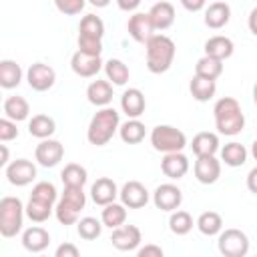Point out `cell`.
<instances>
[{
	"label": "cell",
	"instance_id": "1",
	"mask_svg": "<svg viewBox=\"0 0 257 257\" xmlns=\"http://www.w3.org/2000/svg\"><path fill=\"white\" fill-rule=\"evenodd\" d=\"M215 114V126L219 131V135L225 137H235L243 131L245 126V114L241 110V104L233 98V96H223L215 102L213 108Z\"/></svg>",
	"mask_w": 257,
	"mask_h": 257
},
{
	"label": "cell",
	"instance_id": "2",
	"mask_svg": "<svg viewBox=\"0 0 257 257\" xmlns=\"http://www.w3.org/2000/svg\"><path fill=\"white\" fill-rule=\"evenodd\" d=\"M147 68L153 72V74H163L171 68L173 60H175V42L165 36V34H153L147 44Z\"/></svg>",
	"mask_w": 257,
	"mask_h": 257
},
{
	"label": "cell",
	"instance_id": "3",
	"mask_svg": "<svg viewBox=\"0 0 257 257\" xmlns=\"http://www.w3.org/2000/svg\"><path fill=\"white\" fill-rule=\"evenodd\" d=\"M118 126H120L118 112L114 108H110V106H102L90 118V124H88V131H86V139H88L90 145L102 147V145H106L114 137Z\"/></svg>",
	"mask_w": 257,
	"mask_h": 257
},
{
	"label": "cell",
	"instance_id": "4",
	"mask_svg": "<svg viewBox=\"0 0 257 257\" xmlns=\"http://www.w3.org/2000/svg\"><path fill=\"white\" fill-rule=\"evenodd\" d=\"M86 205V195L82 191V187H64L54 213L60 225H74L78 223V215Z\"/></svg>",
	"mask_w": 257,
	"mask_h": 257
},
{
	"label": "cell",
	"instance_id": "5",
	"mask_svg": "<svg viewBox=\"0 0 257 257\" xmlns=\"http://www.w3.org/2000/svg\"><path fill=\"white\" fill-rule=\"evenodd\" d=\"M26 207L18 197H2L0 199V235L14 237L22 229Z\"/></svg>",
	"mask_w": 257,
	"mask_h": 257
},
{
	"label": "cell",
	"instance_id": "6",
	"mask_svg": "<svg viewBox=\"0 0 257 257\" xmlns=\"http://www.w3.org/2000/svg\"><path fill=\"white\" fill-rule=\"evenodd\" d=\"M151 145L159 153H177L187 147V137L171 124H159L151 133Z\"/></svg>",
	"mask_w": 257,
	"mask_h": 257
},
{
	"label": "cell",
	"instance_id": "7",
	"mask_svg": "<svg viewBox=\"0 0 257 257\" xmlns=\"http://www.w3.org/2000/svg\"><path fill=\"white\" fill-rule=\"evenodd\" d=\"M217 247L225 257H245L249 253V239L241 229H225L219 235Z\"/></svg>",
	"mask_w": 257,
	"mask_h": 257
},
{
	"label": "cell",
	"instance_id": "8",
	"mask_svg": "<svg viewBox=\"0 0 257 257\" xmlns=\"http://www.w3.org/2000/svg\"><path fill=\"white\" fill-rule=\"evenodd\" d=\"M26 80H28V84H30L32 90L44 92V90L52 88V84L56 80V72H54L52 66L44 64V62H34L26 70Z\"/></svg>",
	"mask_w": 257,
	"mask_h": 257
},
{
	"label": "cell",
	"instance_id": "9",
	"mask_svg": "<svg viewBox=\"0 0 257 257\" xmlns=\"http://www.w3.org/2000/svg\"><path fill=\"white\" fill-rule=\"evenodd\" d=\"M102 60H100V54H88V52H82V50H76L70 58V68L74 74L82 76V78H92L98 74V70L102 68Z\"/></svg>",
	"mask_w": 257,
	"mask_h": 257
},
{
	"label": "cell",
	"instance_id": "10",
	"mask_svg": "<svg viewBox=\"0 0 257 257\" xmlns=\"http://www.w3.org/2000/svg\"><path fill=\"white\" fill-rule=\"evenodd\" d=\"M34 177H36V167L28 159H16L10 165H6V179L10 185L26 187L34 181Z\"/></svg>",
	"mask_w": 257,
	"mask_h": 257
},
{
	"label": "cell",
	"instance_id": "11",
	"mask_svg": "<svg viewBox=\"0 0 257 257\" xmlns=\"http://www.w3.org/2000/svg\"><path fill=\"white\" fill-rule=\"evenodd\" d=\"M153 203L157 209L161 211H177L183 203V193L177 185L173 183H165V185H159L153 193Z\"/></svg>",
	"mask_w": 257,
	"mask_h": 257
},
{
	"label": "cell",
	"instance_id": "12",
	"mask_svg": "<svg viewBox=\"0 0 257 257\" xmlns=\"http://www.w3.org/2000/svg\"><path fill=\"white\" fill-rule=\"evenodd\" d=\"M141 241H143L141 229L135 225H120V227L112 229V235H110V243L118 251H135V249H139Z\"/></svg>",
	"mask_w": 257,
	"mask_h": 257
},
{
	"label": "cell",
	"instance_id": "13",
	"mask_svg": "<svg viewBox=\"0 0 257 257\" xmlns=\"http://www.w3.org/2000/svg\"><path fill=\"white\" fill-rule=\"evenodd\" d=\"M34 157L42 167H56L64 157V147L54 139H42L34 151Z\"/></svg>",
	"mask_w": 257,
	"mask_h": 257
},
{
	"label": "cell",
	"instance_id": "14",
	"mask_svg": "<svg viewBox=\"0 0 257 257\" xmlns=\"http://www.w3.org/2000/svg\"><path fill=\"white\" fill-rule=\"evenodd\" d=\"M126 30H128L133 40L147 44V40L155 34V26H153L149 12H135L126 22Z\"/></svg>",
	"mask_w": 257,
	"mask_h": 257
},
{
	"label": "cell",
	"instance_id": "15",
	"mask_svg": "<svg viewBox=\"0 0 257 257\" xmlns=\"http://www.w3.org/2000/svg\"><path fill=\"white\" fill-rule=\"evenodd\" d=\"M195 177L203 185H213L221 177V163L215 159V155H203L195 161Z\"/></svg>",
	"mask_w": 257,
	"mask_h": 257
},
{
	"label": "cell",
	"instance_id": "16",
	"mask_svg": "<svg viewBox=\"0 0 257 257\" xmlns=\"http://www.w3.org/2000/svg\"><path fill=\"white\" fill-rule=\"evenodd\" d=\"M118 195H120L122 205L128 207V209H143V207L149 203V191H147V187H145L143 183H139V181H128V183H124Z\"/></svg>",
	"mask_w": 257,
	"mask_h": 257
},
{
	"label": "cell",
	"instance_id": "17",
	"mask_svg": "<svg viewBox=\"0 0 257 257\" xmlns=\"http://www.w3.org/2000/svg\"><path fill=\"white\" fill-rule=\"evenodd\" d=\"M161 171L165 173V177L177 181V179H183L189 171V159L177 151V153H165L163 161H161Z\"/></svg>",
	"mask_w": 257,
	"mask_h": 257
},
{
	"label": "cell",
	"instance_id": "18",
	"mask_svg": "<svg viewBox=\"0 0 257 257\" xmlns=\"http://www.w3.org/2000/svg\"><path fill=\"white\" fill-rule=\"evenodd\" d=\"M116 195H118L116 183H114L112 179H108V177L96 179V181L92 183V187H90V197H92V201H94L96 205H100V207L112 203V201L116 199Z\"/></svg>",
	"mask_w": 257,
	"mask_h": 257
},
{
	"label": "cell",
	"instance_id": "19",
	"mask_svg": "<svg viewBox=\"0 0 257 257\" xmlns=\"http://www.w3.org/2000/svg\"><path fill=\"white\" fill-rule=\"evenodd\" d=\"M145 106H147V100H145V94L139 88H128V90L122 92L120 108L128 118H139L145 112Z\"/></svg>",
	"mask_w": 257,
	"mask_h": 257
},
{
	"label": "cell",
	"instance_id": "20",
	"mask_svg": "<svg viewBox=\"0 0 257 257\" xmlns=\"http://www.w3.org/2000/svg\"><path fill=\"white\" fill-rule=\"evenodd\" d=\"M149 16L153 20L155 30H167L175 22V6L167 0H161V2L153 4V8L149 10Z\"/></svg>",
	"mask_w": 257,
	"mask_h": 257
},
{
	"label": "cell",
	"instance_id": "21",
	"mask_svg": "<svg viewBox=\"0 0 257 257\" xmlns=\"http://www.w3.org/2000/svg\"><path fill=\"white\" fill-rule=\"evenodd\" d=\"M48 243H50V235H48V231L42 229V227H30V229H26V231L22 233V245H24V249L30 251V253H40V251H44V249L48 247Z\"/></svg>",
	"mask_w": 257,
	"mask_h": 257
},
{
	"label": "cell",
	"instance_id": "22",
	"mask_svg": "<svg viewBox=\"0 0 257 257\" xmlns=\"http://www.w3.org/2000/svg\"><path fill=\"white\" fill-rule=\"evenodd\" d=\"M86 98L94 106H108L112 100V86L108 80H92L86 88Z\"/></svg>",
	"mask_w": 257,
	"mask_h": 257
},
{
	"label": "cell",
	"instance_id": "23",
	"mask_svg": "<svg viewBox=\"0 0 257 257\" xmlns=\"http://www.w3.org/2000/svg\"><path fill=\"white\" fill-rule=\"evenodd\" d=\"M229 18H231V8L227 2H213L205 10V24L213 30L223 28L229 22Z\"/></svg>",
	"mask_w": 257,
	"mask_h": 257
},
{
	"label": "cell",
	"instance_id": "24",
	"mask_svg": "<svg viewBox=\"0 0 257 257\" xmlns=\"http://www.w3.org/2000/svg\"><path fill=\"white\" fill-rule=\"evenodd\" d=\"M233 50H235V44L227 36H211L205 42V54L219 58V60H227L233 54Z\"/></svg>",
	"mask_w": 257,
	"mask_h": 257
},
{
	"label": "cell",
	"instance_id": "25",
	"mask_svg": "<svg viewBox=\"0 0 257 257\" xmlns=\"http://www.w3.org/2000/svg\"><path fill=\"white\" fill-rule=\"evenodd\" d=\"M191 149L197 157H203V155H215L219 151V137L215 133H209V131H203L199 135L193 137V143H191Z\"/></svg>",
	"mask_w": 257,
	"mask_h": 257
},
{
	"label": "cell",
	"instance_id": "26",
	"mask_svg": "<svg viewBox=\"0 0 257 257\" xmlns=\"http://www.w3.org/2000/svg\"><path fill=\"white\" fill-rule=\"evenodd\" d=\"M189 90H191V94H193L195 100L207 102V100H211V98L215 96L217 84H215V80H211V78H203V76H197V74H195L193 80H191V84H189Z\"/></svg>",
	"mask_w": 257,
	"mask_h": 257
},
{
	"label": "cell",
	"instance_id": "27",
	"mask_svg": "<svg viewBox=\"0 0 257 257\" xmlns=\"http://www.w3.org/2000/svg\"><path fill=\"white\" fill-rule=\"evenodd\" d=\"M56 131V122L48 114H34L28 122V133L36 139H50Z\"/></svg>",
	"mask_w": 257,
	"mask_h": 257
},
{
	"label": "cell",
	"instance_id": "28",
	"mask_svg": "<svg viewBox=\"0 0 257 257\" xmlns=\"http://www.w3.org/2000/svg\"><path fill=\"white\" fill-rule=\"evenodd\" d=\"M4 114L8 118L16 120V122L26 120L28 114H30V104H28V100L24 96H16V94L14 96H8L4 100Z\"/></svg>",
	"mask_w": 257,
	"mask_h": 257
},
{
	"label": "cell",
	"instance_id": "29",
	"mask_svg": "<svg viewBox=\"0 0 257 257\" xmlns=\"http://www.w3.org/2000/svg\"><path fill=\"white\" fill-rule=\"evenodd\" d=\"M22 80V68L14 60H2L0 62V86L2 88H16Z\"/></svg>",
	"mask_w": 257,
	"mask_h": 257
},
{
	"label": "cell",
	"instance_id": "30",
	"mask_svg": "<svg viewBox=\"0 0 257 257\" xmlns=\"http://www.w3.org/2000/svg\"><path fill=\"white\" fill-rule=\"evenodd\" d=\"M145 133H147V128L139 118H128L126 122H122L118 126V135H120L122 143H126V145H139L145 139Z\"/></svg>",
	"mask_w": 257,
	"mask_h": 257
},
{
	"label": "cell",
	"instance_id": "31",
	"mask_svg": "<svg viewBox=\"0 0 257 257\" xmlns=\"http://www.w3.org/2000/svg\"><path fill=\"white\" fill-rule=\"evenodd\" d=\"M100 221H102V225L104 227H108V229H116V227H120V225H124V221H126V207L120 203H108V205H104V209H102V215H100Z\"/></svg>",
	"mask_w": 257,
	"mask_h": 257
},
{
	"label": "cell",
	"instance_id": "32",
	"mask_svg": "<svg viewBox=\"0 0 257 257\" xmlns=\"http://www.w3.org/2000/svg\"><path fill=\"white\" fill-rule=\"evenodd\" d=\"M78 36H80V38L102 40V36H104V22H102L98 16H94V14H86V16L80 20Z\"/></svg>",
	"mask_w": 257,
	"mask_h": 257
},
{
	"label": "cell",
	"instance_id": "33",
	"mask_svg": "<svg viewBox=\"0 0 257 257\" xmlns=\"http://www.w3.org/2000/svg\"><path fill=\"white\" fill-rule=\"evenodd\" d=\"M195 74H197V76H203V78L217 80V78L223 74V60L205 54L203 58L197 60V64H195Z\"/></svg>",
	"mask_w": 257,
	"mask_h": 257
},
{
	"label": "cell",
	"instance_id": "34",
	"mask_svg": "<svg viewBox=\"0 0 257 257\" xmlns=\"http://www.w3.org/2000/svg\"><path fill=\"white\" fill-rule=\"evenodd\" d=\"M221 161L227 167H241L247 161V149L241 143H235V141L233 143H227L221 149Z\"/></svg>",
	"mask_w": 257,
	"mask_h": 257
},
{
	"label": "cell",
	"instance_id": "35",
	"mask_svg": "<svg viewBox=\"0 0 257 257\" xmlns=\"http://www.w3.org/2000/svg\"><path fill=\"white\" fill-rule=\"evenodd\" d=\"M197 229H199L203 235H207V237L219 235L221 229H223V219H221V215L215 213V211H205V213H201L199 219H197Z\"/></svg>",
	"mask_w": 257,
	"mask_h": 257
},
{
	"label": "cell",
	"instance_id": "36",
	"mask_svg": "<svg viewBox=\"0 0 257 257\" xmlns=\"http://www.w3.org/2000/svg\"><path fill=\"white\" fill-rule=\"evenodd\" d=\"M104 72H106V78L116 86H122L128 80V66L118 58L106 60L104 62Z\"/></svg>",
	"mask_w": 257,
	"mask_h": 257
},
{
	"label": "cell",
	"instance_id": "37",
	"mask_svg": "<svg viewBox=\"0 0 257 257\" xmlns=\"http://www.w3.org/2000/svg\"><path fill=\"white\" fill-rule=\"evenodd\" d=\"M60 179H62L64 187H84V183H86L88 177H86V169L84 167H80L76 163H68L62 169Z\"/></svg>",
	"mask_w": 257,
	"mask_h": 257
},
{
	"label": "cell",
	"instance_id": "38",
	"mask_svg": "<svg viewBox=\"0 0 257 257\" xmlns=\"http://www.w3.org/2000/svg\"><path fill=\"white\" fill-rule=\"evenodd\" d=\"M52 211H54V205L42 203V201L32 199V197H30L28 203H26V215H28V219L34 221V223H44V221L52 215Z\"/></svg>",
	"mask_w": 257,
	"mask_h": 257
},
{
	"label": "cell",
	"instance_id": "39",
	"mask_svg": "<svg viewBox=\"0 0 257 257\" xmlns=\"http://www.w3.org/2000/svg\"><path fill=\"white\" fill-rule=\"evenodd\" d=\"M76 231H78L80 239L92 241V239H96V237L100 235L102 223H100L98 219H94V217H84V219H80V221L76 223Z\"/></svg>",
	"mask_w": 257,
	"mask_h": 257
},
{
	"label": "cell",
	"instance_id": "40",
	"mask_svg": "<svg viewBox=\"0 0 257 257\" xmlns=\"http://www.w3.org/2000/svg\"><path fill=\"white\" fill-rule=\"evenodd\" d=\"M169 229L175 235H187L193 229V217L187 211H175L169 219Z\"/></svg>",
	"mask_w": 257,
	"mask_h": 257
},
{
	"label": "cell",
	"instance_id": "41",
	"mask_svg": "<svg viewBox=\"0 0 257 257\" xmlns=\"http://www.w3.org/2000/svg\"><path fill=\"white\" fill-rule=\"evenodd\" d=\"M32 199H38L42 203H48V205H54L56 203V187L48 181H40L32 187V193H30Z\"/></svg>",
	"mask_w": 257,
	"mask_h": 257
},
{
	"label": "cell",
	"instance_id": "42",
	"mask_svg": "<svg viewBox=\"0 0 257 257\" xmlns=\"http://www.w3.org/2000/svg\"><path fill=\"white\" fill-rule=\"evenodd\" d=\"M86 0H54V6L58 8V12L66 14V16H74L80 14V10L84 8Z\"/></svg>",
	"mask_w": 257,
	"mask_h": 257
},
{
	"label": "cell",
	"instance_id": "43",
	"mask_svg": "<svg viewBox=\"0 0 257 257\" xmlns=\"http://www.w3.org/2000/svg\"><path fill=\"white\" fill-rule=\"evenodd\" d=\"M18 137V128H16V120L12 118H0V141L2 143H8V141H14Z\"/></svg>",
	"mask_w": 257,
	"mask_h": 257
},
{
	"label": "cell",
	"instance_id": "44",
	"mask_svg": "<svg viewBox=\"0 0 257 257\" xmlns=\"http://www.w3.org/2000/svg\"><path fill=\"white\" fill-rule=\"evenodd\" d=\"M78 50L88 52V54H100L102 52V40H92V38H80L78 36Z\"/></svg>",
	"mask_w": 257,
	"mask_h": 257
},
{
	"label": "cell",
	"instance_id": "45",
	"mask_svg": "<svg viewBox=\"0 0 257 257\" xmlns=\"http://www.w3.org/2000/svg\"><path fill=\"white\" fill-rule=\"evenodd\" d=\"M54 255H56V257H78L80 251H78V247L72 245V243H62V245L56 247Z\"/></svg>",
	"mask_w": 257,
	"mask_h": 257
},
{
	"label": "cell",
	"instance_id": "46",
	"mask_svg": "<svg viewBox=\"0 0 257 257\" xmlns=\"http://www.w3.org/2000/svg\"><path fill=\"white\" fill-rule=\"evenodd\" d=\"M137 255L139 257H163V249L159 247V245H145V247H141L139 251H137Z\"/></svg>",
	"mask_w": 257,
	"mask_h": 257
},
{
	"label": "cell",
	"instance_id": "47",
	"mask_svg": "<svg viewBox=\"0 0 257 257\" xmlns=\"http://www.w3.org/2000/svg\"><path fill=\"white\" fill-rule=\"evenodd\" d=\"M205 2H207V0H181L183 8L189 10V12H199V10H203V8H205Z\"/></svg>",
	"mask_w": 257,
	"mask_h": 257
},
{
	"label": "cell",
	"instance_id": "48",
	"mask_svg": "<svg viewBox=\"0 0 257 257\" xmlns=\"http://www.w3.org/2000/svg\"><path fill=\"white\" fill-rule=\"evenodd\" d=\"M141 2H143V0H116L118 8H120L122 12H133V10H137Z\"/></svg>",
	"mask_w": 257,
	"mask_h": 257
},
{
	"label": "cell",
	"instance_id": "49",
	"mask_svg": "<svg viewBox=\"0 0 257 257\" xmlns=\"http://www.w3.org/2000/svg\"><path fill=\"white\" fill-rule=\"evenodd\" d=\"M247 189L257 195V167H253L247 175Z\"/></svg>",
	"mask_w": 257,
	"mask_h": 257
},
{
	"label": "cell",
	"instance_id": "50",
	"mask_svg": "<svg viewBox=\"0 0 257 257\" xmlns=\"http://www.w3.org/2000/svg\"><path fill=\"white\" fill-rule=\"evenodd\" d=\"M247 24H249V30L257 36V6L251 10V14H249V20H247Z\"/></svg>",
	"mask_w": 257,
	"mask_h": 257
},
{
	"label": "cell",
	"instance_id": "51",
	"mask_svg": "<svg viewBox=\"0 0 257 257\" xmlns=\"http://www.w3.org/2000/svg\"><path fill=\"white\" fill-rule=\"evenodd\" d=\"M0 151H2L0 165H8V147H6V145H0Z\"/></svg>",
	"mask_w": 257,
	"mask_h": 257
},
{
	"label": "cell",
	"instance_id": "52",
	"mask_svg": "<svg viewBox=\"0 0 257 257\" xmlns=\"http://www.w3.org/2000/svg\"><path fill=\"white\" fill-rule=\"evenodd\" d=\"M92 6H96V8H104V6H108L110 4V0H88Z\"/></svg>",
	"mask_w": 257,
	"mask_h": 257
},
{
	"label": "cell",
	"instance_id": "53",
	"mask_svg": "<svg viewBox=\"0 0 257 257\" xmlns=\"http://www.w3.org/2000/svg\"><path fill=\"white\" fill-rule=\"evenodd\" d=\"M251 155H253V159L257 161V141L253 143V147H251Z\"/></svg>",
	"mask_w": 257,
	"mask_h": 257
},
{
	"label": "cell",
	"instance_id": "54",
	"mask_svg": "<svg viewBox=\"0 0 257 257\" xmlns=\"http://www.w3.org/2000/svg\"><path fill=\"white\" fill-rule=\"evenodd\" d=\"M253 102L257 104V82H255V86H253Z\"/></svg>",
	"mask_w": 257,
	"mask_h": 257
}]
</instances>
